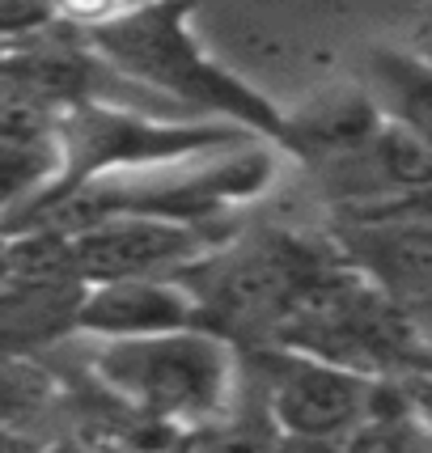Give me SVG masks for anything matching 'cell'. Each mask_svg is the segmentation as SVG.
<instances>
[{
    "instance_id": "obj_6",
    "label": "cell",
    "mask_w": 432,
    "mask_h": 453,
    "mask_svg": "<svg viewBox=\"0 0 432 453\" xmlns=\"http://www.w3.org/2000/svg\"><path fill=\"white\" fill-rule=\"evenodd\" d=\"M102 42L127 64V73L199 94L204 102H216L225 94V81L216 77V68L199 64L191 39L174 26V13H136L115 30H102Z\"/></svg>"
},
{
    "instance_id": "obj_2",
    "label": "cell",
    "mask_w": 432,
    "mask_h": 453,
    "mask_svg": "<svg viewBox=\"0 0 432 453\" xmlns=\"http://www.w3.org/2000/svg\"><path fill=\"white\" fill-rule=\"evenodd\" d=\"M263 386L267 411L284 436H356V424L369 415V381L322 356H275Z\"/></svg>"
},
{
    "instance_id": "obj_13",
    "label": "cell",
    "mask_w": 432,
    "mask_h": 453,
    "mask_svg": "<svg viewBox=\"0 0 432 453\" xmlns=\"http://www.w3.org/2000/svg\"><path fill=\"white\" fill-rule=\"evenodd\" d=\"M9 284V246L0 242V288Z\"/></svg>"
},
{
    "instance_id": "obj_4",
    "label": "cell",
    "mask_w": 432,
    "mask_h": 453,
    "mask_svg": "<svg viewBox=\"0 0 432 453\" xmlns=\"http://www.w3.org/2000/svg\"><path fill=\"white\" fill-rule=\"evenodd\" d=\"M318 276L310 255L293 242H263L234 255L220 272H212L199 310H212L229 326H258V322H284L305 284Z\"/></svg>"
},
{
    "instance_id": "obj_1",
    "label": "cell",
    "mask_w": 432,
    "mask_h": 453,
    "mask_svg": "<svg viewBox=\"0 0 432 453\" xmlns=\"http://www.w3.org/2000/svg\"><path fill=\"white\" fill-rule=\"evenodd\" d=\"M94 369L132 411L182 424V433L234 411L237 398L234 352L204 331L111 339L94 352Z\"/></svg>"
},
{
    "instance_id": "obj_10",
    "label": "cell",
    "mask_w": 432,
    "mask_h": 453,
    "mask_svg": "<svg viewBox=\"0 0 432 453\" xmlns=\"http://www.w3.org/2000/svg\"><path fill=\"white\" fill-rule=\"evenodd\" d=\"M377 267L403 288L432 293V229H403L394 237H382L377 246Z\"/></svg>"
},
{
    "instance_id": "obj_12",
    "label": "cell",
    "mask_w": 432,
    "mask_h": 453,
    "mask_svg": "<svg viewBox=\"0 0 432 453\" xmlns=\"http://www.w3.org/2000/svg\"><path fill=\"white\" fill-rule=\"evenodd\" d=\"M0 453H35L30 445H21L18 436H9L4 428H0Z\"/></svg>"
},
{
    "instance_id": "obj_11",
    "label": "cell",
    "mask_w": 432,
    "mask_h": 453,
    "mask_svg": "<svg viewBox=\"0 0 432 453\" xmlns=\"http://www.w3.org/2000/svg\"><path fill=\"white\" fill-rule=\"evenodd\" d=\"M280 453H382L369 441L356 436H331V441H314V436H284Z\"/></svg>"
},
{
    "instance_id": "obj_9",
    "label": "cell",
    "mask_w": 432,
    "mask_h": 453,
    "mask_svg": "<svg viewBox=\"0 0 432 453\" xmlns=\"http://www.w3.org/2000/svg\"><path fill=\"white\" fill-rule=\"evenodd\" d=\"M365 153L374 161L377 178H386L390 187L420 191V187L432 182V144L412 136V132L398 127V123H386L382 132H374V140L365 144Z\"/></svg>"
},
{
    "instance_id": "obj_3",
    "label": "cell",
    "mask_w": 432,
    "mask_h": 453,
    "mask_svg": "<svg viewBox=\"0 0 432 453\" xmlns=\"http://www.w3.org/2000/svg\"><path fill=\"white\" fill-rule=\"evenodd\" d=\"M68 237L73 276L89 284L115 280H166L204 255V237L166 217H111Z\"/></svg>"
},
{
    "instance_id": "obj_8",
    "label": "cell",
    "mask_w": 432,
    "mask_h": 453,
    "mask_svg": "<svg viewBox=\"0 0 432 453\" xmlns=\"http://www.w3.org/2000/svg\"><path fill=\"white\" fill-rule=\"evenodd\" d=\"M284 433L275 428L272 411L263 407H234L208 424H196L178 436L174 453H280Z\"/></svg>"
},
{
    "instance_id": "obj_7",
    "label": "cell",
    "mask_w": 432,
    "mask_h": 453,
    "mask_svg": "<svg viewBox=\"0 0 432 453\" xmlns=\"http://www.w3.org/2000/svg\"><path fill=\"white\" fill-rule=\"evenodd\" d=\"M369 77H374L377 98L390 106L398 127L432 144V64L398 51H374L369 56Z\"/></svg>"
},
{
    "instance_id": "obj_5",
    "label": "cell",
    "mask_w": 432,
    "mask_h": 453,
    "mask_svg": "<svg viewBox=\"0 0 432 453\" xmlns=\"http://www.w3.org/2000/svg\"><path fill=\"white\" fill-rule=\"evenodd\" d=\"M199 314L196 293H187L174 280H115L94 284L81 296L77 326L89 335L111 339H153L191 331Z\"/></svg>"
},
{
    "instance_id": "obj_14",
    "label": "cell",
    "mask_w": 432,
    "mask_h": 453,
    "mask_svg": "<svg viewBox=\"0 0 432 453\" xmlns=\"http://www.w3.org/2000/svg\"><path fill=\"white\" fill-rule=\"evenodd\" d=\"M428 64H432V42H428Z\"/></svg>"
}]
</instances>
